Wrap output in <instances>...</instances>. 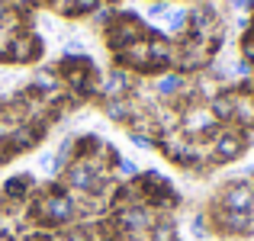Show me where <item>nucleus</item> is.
<instances>
[{
	"mask_svg": "<svg viewBox=\"0 0 254 241\" xmlns=\"http://www.w3.org/2000/svg\"><path fill=\"white\" fill-rule=\"evenodd\" d=\"M0 241H19V238H16V232H10V229H0Z\"/></svg>",
	"mask_w": 254,
	"mask_h": 241,
	"instance_id": "obj_4",
	"label": "nucleus"
},
{
	"mask_svg": "<svg viewBox=\"0 0 254 241\" xmlns=\"http://www.w3.org/2000/svg\"><path fill=\"white\" fill-rule=\"evenodd\" d=\"M251 97H254V80H251Z\"/></svg>",
	"mask_w": 254,
	"mask_h": 241,
	"instance_id": "obj_5",
	"label": "nucleus"
},
{
	"mask_svg": "<svg viewBox=\"0 0 254 241\" xmlns=\"http://www.w3.org/2000/svg\"><path fill=\"white\" fill-rule=\"evenodd\" d=\"M203 145H206V164L222 167V164L245 158V151L251 148V132L242 129V125H216L203 138Z\"/></svg>",
	"mask_w": 254,
	"mask_h": 241,
	"instance_id": "obj_1",
	"label": "nucleus"
},
{
	"mask_svg": "<svg viewBox=\"0 0 254 241\" xmlns=\"http://www.w3.org/2000/svg\"><path fill=\"white\" fill-rule=\"evenodd\" d=\"M148 241H177V222L171 216H158V222L148 229Z\"/></svg>",
	"mask_w": 254,
	"mask_h": 241,
	"instance_id": "obj_3",
	"label": "nucleus"
},
{
	"mask_svg": "<svg viewBox=\"0 0 254 241\" xmlns=\"http://www.w3.org/2000/svg\"><path fill=\"white\" fill-rule=\"evenodd\" d=\"M45 58V36L36 29V26H23L16 36L10 39V52H6V64H39Z\"/></svg>",
	"mask_w": 254,
	"mask_h": 241,
	"instance_id": "obj_2",
	"label": "nucleus"
}]
</instances>
